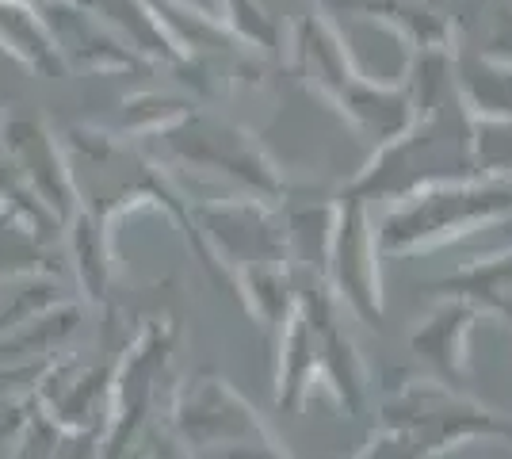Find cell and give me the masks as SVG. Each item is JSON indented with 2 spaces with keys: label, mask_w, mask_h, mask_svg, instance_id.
I'll list each match as a JSON object with an SVG mask.
<instances>
[{
  "label": "cell",
  "mask_w": 512,
  "mask_h": 459,
  "mask_svg": "<svg viewBox=\"0 0 512 459\" xmlns=\"http://www.w3.org/2000/svg\"><path fill=\"white\" fill-rule=\"evenodd\" d=\"M180 429L192 444H237L241 452L230 459H276L272 452L249 456V448H268V437L260 433L253 414L245 410V402L234 391H226L222 383H199L195 391L184 394L180 406Z\"/></svg>",
  "instance_id": "cell-1"
},
{
  "label": "cell",
  "mask_w": 512,
  "mask_h": 459,
  "mask_svg": "<svg viewBox=\"0 0 512 459\" xmlns=\"http://www.w3.org/2000/svg\"><path fill=\"white\" fill-rule=\"evenodd\" d=\"M501 199L509 196H467L459 207H448V199H432L428 207H417L409 215H398V219L386 222V245L390 249H402V245H417L425 238H440L455 226H467L470 219H486L493 211H501Z\"/></svg>",
  "instance_id": "cell-2"
},
{
  "label": "cell",
  "mask_w": 512,
  "mask_h": 459,
  "mask_svg": "<svg viewBox=\"0 0 512 459\" xmlns=\"http://www.w3.org/2000/svg\"><path fill=\"white\" fill-rule=\"evenodd\" d=\"M341 245H337V284L348 295V303L356 306L367 318H379V276H375V261H371V245L363 234L360 219H348L341 226Z\"/></svg>",
  "instance_id": "cell-3"
},
{
  "label": "cell",
  "mask_w": 512,
  "mask_h": 459,
  "mask_svg": "<svg viewBox=\"0 0 512 459\" xmlns=\"http://www.w3.org/2000/svg\"><path fill=\"white\" fill-rule=\"evenodd\" d=\"M474 322V310L463 303H448L436 318H428L425 326L417 329L413 349L425 360L436 364V372H444L448 379H459L463 368V345H467V329Z\"/></svg>",
  "instance_id": "cell-4"
},
{
  "label": "cell",
  "mask_w": 512,
  "mask_h": 459,
  "mask_svg": "<svg viewBox=\"0 0 512 459\" xmlns=\"http://www.w3.org/2000/svg\"><path fill=\"white\" fill-rule=\"evenodd\" d=\"M459 287H467L474 295H486L493 303L501 306V310H509V299H512V257L509 261H493V264H482V268H474L467 272Z\"/></svg>",
  "instance_id": "cell-5"
},
{
  "label": "cell",
  "mask_w": 512,
  "mask_h": 459,
  "mask_svg": "<svg viewBox=\"0 0 512 459\" xmlns=\"http://www.w3.org/2000/svg\"><path fill=\"white\" fill-rule=\"evenodd\" d=\"M509 437H512V429H509Z\"/></svg>",
  "instance_id": "cell-6"
}]
</instances>
